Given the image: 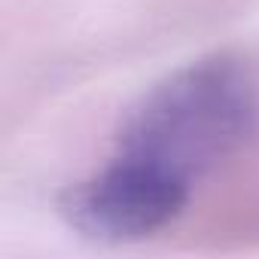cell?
<instances>
[{
    "mask_svg": "<svg viewBox=\"0 0 259 259\" xmlns=\"http://www.w3.org/2000/svg\"><path fill=\"white\" fill-rule=\"evenodd\" d=\"M259 125L253 67L229 52L198 58L156 82L128 113L113 156L61 198L64 220L101 244L159 235L192 189L244 150Z\"/></svg>",
    "mask_w": 259,
    "mask_h": 259,
    "instance_id": "cell-1",
    "label": "cell"
}]
</instances>
